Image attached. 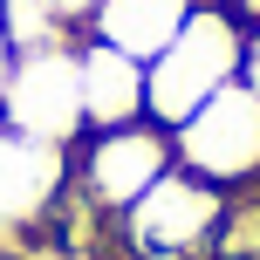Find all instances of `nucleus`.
I'll use <instances>...</instances> for the list:
<instances>
[{"mask_svg": "<svg viewBox=\"0 0 260 260\" xmlns=\"http://www.w3.org/2000/svg\"><path fill=\"white\" fill-rule=\"evenodd\" d=\"M240 69H247V27L226 7L199 0V7L185 14V27L144 62V110H151V123L178 130L199 103H212L219 89H233Z\"/></svg>", "mask_w": 260, "mask_h": 260, "instance_id": "obj_1", "label": "nucleus"}, {"mask_svg": "<svg viewBox=\"0 0 260 260\" xmlns=\"http://www.w3.org/2000/svg\"><path fill=\"white\" fill-rule=\"evenodd\" d=\"M226 212H233V199H226L219 185H206V178H192V171L171 165L110 233L123 240L130 260H212Z\"/></svg>", "mask_w": 260, "mask_h": 260, "instance_id": "obj_2", "label": "nucleus"}, {"mask_svg": "<svg viewBox=\"0 0 260 260\" xmlns=\"http://www.w3.org/2000/svg\"><path fill=\"white\" fill-rule=\"evenodd\" d=\"M171 165H178L171 157V130L151 123V117L117 123V130H82V144L69 151V192L96 219H123Z\"/></svg>", "mask_w": 260, "mask_h": 260, "instance_id": "obj_3", "label": "nucleus"}, {"mask_svg": "<svg viewBox=\"0 0 260 260\" xmlns=\"http://www.w3.org/2000/svg\"><path fill=\"white\" fill-rule=\"evenodd\" d=\"M171 157H178V171L219 185L226 199L260 185V89L233 82L212 103H199L192 117L171 130Z\"/></svg>", "mask_w": 260, "mask_h": 260, "instance_id": "obj_4", "label": "nucleus"}, {"mask_svg": "<svg viewBox=\"0 0 260 260\" xmlns=\"http://www.w3.org/2000/svg\"><path fill=\"white\" fill-rule=\"evenodd\" d=\"M0 123H14L21 137H41L55 151L82 144V69H76V41L62 48H35L14 55V76L0 89Z\"/></svg>", "mask_w": 260, "mask_h": 260, "instance_id": "obj_5", "label": "nucleus"}, {"mask_svg": "<svg viewBox=\"0 0 260 260\" xmlns=\"http://www.w3.org/2000/svg\"><path fill=\"white\" fill-rule=\"evenodd\" d=\"M62 206H69V151L0 123V233L35 240Z\"/></svg>", "mask_w": 260, "mask_h": 260, "instance_id": "obj_6", "label": "nucleus"}, {"mask_svg": "<svg viewBox=\"0 0 260 260\" xmlns=\"http://www.w3.org/2000/svg\"><path fill=\"white\" fill-rule=\"evenodd\" d=\"M76 69H82V123L89 130H117V123L151 117L144 110V62L137 55H117V48L82 35L76 41Z\"/></svg>", "mask_w": 260, "mask_h": 260, "instance_id": "obj_7", "label": "nucleus"}, {"mask_svg": "<svg viewBox=\"0 0 260 260\" xmlns=\"http://www.w3.org/2000/svg\"><path fill=\"white\" fill-rule=\"evenodd\" d=\"M192 7H199V0H96V14H89L82 35L103 41V48H117V55L151 62V55L185 27V14H192Z\"/></svg>", "mask_w": 260, "mask_h": 260, "instance_id": "obj_8", "label": "nucleus"}, {"mask_svg": "<svg viewBox=\"0 0 260 260\" xmlns=\"http://www.w3.org/2000/svg\"><path fill=\"white\" fill-rule=\"evenodd\" d=\"M41 7H48V14H62V21L82 35V27H89V14H96V0H41Z\"/></svg>", "mask_w": 260, "mask_h": 260, "instance_id": "obj_9", "label": "nucleus"}, {"mask_svg": "<svg viewBox=\"0 0 260 260\" xmlns=\"http://www.w3.org/2000/svg\"><path fill=\"white\" fill-rule=\"evenodd\" d=\"M240 82L260 89V27H247V69H240Z\"/></svg>", "mask_w": 260, "mask_h": 260, "instance_id": "obj_10", "label": "nucleus"}, {"mask_svg": "<svg viewBox=\"0 0 260 260\" xmlns=\"http://www.w3.org/2000/svg\"><path fill=\"white\" fill-rule=\"evenodd\" d=\"M212 7H226L240 27H260V0H212Z\"/></svg>", "mask_w": 260, "mask_h": 260, "instance_id": "obj_11", "label": "nucleus"}, {"mask_svg": "<svg viewBox=\"0 0 260 260\" xmlns=\"http://www.w3.org/2000/svg\"><path fill=\"white\" fill-rule=\"evenodd\" d=\"M7 76H14V41L0 35V89H7Z\"/></svg>", "mask_w": 260, "mask_h": 260, "instance_id": "obj_12", "label": "nucleus"}]
</instances>
